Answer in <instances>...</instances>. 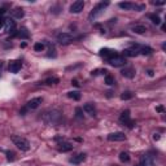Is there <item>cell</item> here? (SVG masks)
Masks as SVG:
<instances>
[{"mask_svg": "<svg viewBox=\"0 0 166 166\" xmlns=\"http://www.w3.org/2000/svg\"><path fill=\"white\" fill-rule=\"evenodd\" d=\"M61 112L56 109H52V110H47V112L43 113V121L47 124H57L61 121Z\"/></svg>", "mask_w": 166, "mask_h": 166, "instance_id": "6da1fadb", "label": "cell"}, {"mask_svg": "<svg viewBox=\"0 0 166 166\" xmlns=\"http://www.w3.org/2000/svg\"><path fill=\"white\" fill-rule=\"evenodd\" d=\"M108 5H109V3H108V1H105V3H99V4L96 5V7L93 8L92 10H91L90 15H88V20L92 21V22L95 21V20H98V18L104 13V9L108 7Z\"/></svg>", "mask_w": 166, "mask_h": 166, "instance_id": "7a4b0ae2", "label": "cell"}, {"mask_svg": "<svg viewBox=\"0 0 166 166\" xmlns=\"http://www.w3.org/2000/svg\"><path fill=\"white\" fill-rule=\"evenodd\" d=\"M10 140L13 142V144L17 147L18 149H21V151L26 152L30 149V143L27 139H25V138L22 136H18V135H13L12 138H10Z\"/></svg>", "mask_w": 166, "mask_h": 166, "instance_id": "3957f363", "label": "cell"}, {"mask_svg": "<svg viewBox=\"0 0 166 166\" xmlns=\"http://www.w3.org/2000/svg\"><path fill=\"white\" fill-rule=\"evenodd\" d=\"M75 39L77 38L74 37L71 33H60V34L57 35V42H59L60 44H69Z\"/></svg>", "mask_w": 166, "mask_h": 166, "instance_id": "277c9868", "label": "cell"}, {"mask_svg": "<svg viewBox=\"0 0 166 166\" xmlns=\"http://www.w3.org/2000/svg\"><path fill=\"white\" fill-rule=\"evenodd\" d=\"M120 8H122L124 10H143L145 8V5H138V4H134V3H130V1H124V3H120Z\"/></svg>", "mask_w": 166, "mask_h": 166, "instance_id": "5b68a950", "label": "cell"}, {"mask_svg": "<svg viewBox=\"0 0 166 166\" xmlns=\"http://www.w3.org/2000/svg\"><path fill=\"white\" fill-rule=\"evenodd\" d=\"M108 62H109L112 66H114V68H120V66H124V65L127 64L126 57H123V56H118V55H116V56H113L112 59H109V60H108Z\"/></svg>", "mask_w": 166, "mask_h": 166, "instance_id": "8992f818", "label": "cell"}, {"mask_svg": "<svg viewBox=\"0 0 166 166\" xmlns=\"http://www.w3.org/2000/svg\"><path fill=\"white\" fill-rule=\"evenodd\" d=\"M120 121L126 124L127 127H130V129H132L134 124H135L134 121H131V118H130V110H124V112H122V114L120 116Z\"/></svg>", "mask_w": 166, "mask_h": 166, "instance_id": "52a82bcc", "label": "cell"}, {"mask_svg": "<svg viewBox=\"0 0 166 166\" xmlns=\"http://www.w3.org/2000/svg\"><path fill=\"white\" fill-rule=\"evenodd\" d=\"M108 140L109 142H123L126 140V135L123 132H112V134L108 135Z\"/></svg>", "mask_w": 166, "mask_h": 166, "instance_id": "ba28073f", "label": "cell"}, {"mask_svg": "<svg viewBox=\"0 0 166 166\" xmlns=\"http://www.w3.org/2000/svg\"><path fill=\"white\" fill-rule=\"evenodd\" d=\"M84 8V1L83 0H77L70 5V12L71 13H81Z\"/></svg>", "mask_w": 166, "mask_h": 166, "instance_id": "9c48e42d", "label": "cell"}, {"mask_svg": "<svg viewBox=\"0 0 166 166\" xmlns=\"http://www.w3.org/2000/svg\"><path fill=\"white\" fill-rule=\"evenodd\" d=\"M4 27L7 33H12L13 34L16 29V21L13 18H7V20H4Z\"/></svg>", "mask_w": 166, "mask_h": 166, "instance_id": "30bf717a", "label": "cell"}, {"mask_svg": "<svg viewBox=\"0 0 166 166\" xmlns=\"http://www.w3.org/2000/svg\"><path fill=\"white\" fill-rule=\"evenodd\" d=\"M73 148H74V145L71 144V143H69V142H60L59 143V147H57V149H59V152H62V153H65V152H70V151H73Z\"/></svg>", "mask_w": 166, "mask_h": 166, "instance_id": "8fae6325", "label": "cell"}, {"mask_svg": "<svg viewBox=\"0 0 166 166\" xmlns=\"http://www.w3.org/2000/svg\"><path fill=\"white\" fill-rule=\"evenodd\" d=\"M42 101H43V99H42V98H34V99H31V100L27 101L26 108H27L29 110H31V109H37V108L42 104Z\"/></svg>", "mask_w": 166, "mask_h": 166, "instance_id": "7c38bea8", "label": "cell"}, {"mask_svg": "<svg viewBox=\"0 0 166 166\" xmlns=\"http://www.w3.org/2000/svg\"><path fill=\"white\" fill-rule=\"evenodd\" d=\"M22 68V62L20 60H13L9 62V71L10 73H18Z\"/></svg>", "mask_w": 166, "mask_h": 166, "instance_id": "4fadbf2b", "label": "cell"}, {"mask_svg": "<svg viewBox=\"0 0 166 166\" xmlns=\"http://www.w3.org/2000/svg\"><path fill=\"white\" fill-rule=\"evenodd\" d=\"M147 30H148L147 29V26L145 25H143V24H135V25H132L131 26V31L135 33V34H139V35L144 34Z\"/></svg>", "mask_w": 166, "mask_h": 166, "instance_id": "5bb4252c", "label": "cell"}, {"mask_svg": "<svg viewBox=\"0 0 166 166\" xmlns=\"http://www.w3.org/2000/svg\"><path fill=\"white\" fill-rule=\"evenodd\" d=\"M99 55H100L101 57H104V59L109 60V59H112L113 56H116L117 53H116V51H113V49H110V48H103V49H100Z\"/></svg>", "mask_w": 166, "mask_h": 166, "instance_id": "9a60e30c", "label": "cell"}, {"mask_svg": "<svg viewBox=\"0 0 166 166\" xmlns=\"http://www.w3.org/2000/svg\"><path fill=\"white\" fill-rule=\"evenodd\" d=\"M84 160H86V153H78V154L71 157V158L69 160V162L73 164V165H79V164H82Z\"/></svg>", "mask_w": 166, "mask_h": 166, "instance_id": "2e32d148", "label": "cell"}, {"mask_svg": "<svg viewBox=\"0 0 166 166\" xmlns=\"http://www.w3.org/2000/svg\"><path fill=\"white\" fill-rule=\"evenodd\" d=\"M83 110H84L88 116H91V117H95L96 116V108L92 103H87L83 105Z\"/></svg>", "mask_w": 166, "mask_h": 166, "instance_id": "e0dca14e", "label": "cell"}, {"mask_svg": "<svg viewBox=\"0 0 166 166\" xmlns=\"http://www.w3.org/2000/svg\"><path fill=\"white\" fill-rule=\"evenodd\" d=\"M139 166H154V161L149 154H144V156L140 158Z\"/></svg>", "mask_w": 166, "mask_h": 166, "instance_id": "ac0fdd59", "label": "cell"}, {"mask_svg": "<svg viewBox=\"0 0 166 166\" xmlns=\"http://www.w3.org/2000/svg\"><path fill=\"white\" fill-rule=\"evenodd\" d=\"M138 55H139V51H138L136 48H134V47L126 48L123 51V57H136Z\"/></svg>", "mask_w": 166, "mask_h": 166, "instance_id": "d6986e66", "label": "cell"}, {"mask_svg": "<svg viewBox=\"0 0 166 166\" xmlns=\"http://www.w3.org/2000/svg\"><path fill=\"white\" fill-rule=\"evenodd\" d=\"M121 73H122V75L126 77V78H134V77H135V69H132V68H124Z\"/></svg>", "mask_w": 166, "mask_h": 166, "instance_id": "ffe728a7", "label": "cell"}, {"mask_svg": "<svg viewBox=\"0 0 166 166\" xmlns=\"http://www.w3.org/2000/svg\"><path fill=\"white\" fill-rule=\"evenodd\" d=\"M25 16V12L22 8H15V9L12 10V17L13 18H17V20H20Z\"/></svg>", "mask_w": 166, "mask_h": 166, "instance_id": "44dd1931", "label": "cell"}, {"mask_svg": "<svg viewBox=\"0 0 166 166\" xmlns=\"http://www.w3.org/2000/svg\"><path fill=\"white\" fill-rule=\"evenodd\" d=\"M138 51H139L140 55H144V56H149V55L153 52V49L151 48V47H139L138 48Z\"/></svg>", "mask_w": 166, "mask_h": 166, "instance_id": "7402d4cb", "label": "cell"}, {"mask_svg": "<svg viewBox=\"0 0 166 166\" xmlns=\"http://www.w3.org/2000/svg\"><path fill=\"white\" fill-rule=\"evenodd\" d=\"M12 35L13 37H18V38H27L29 37V33H27L26 29H21V30H18V31H15Z\"/></svg>", "mask_w": 166, "mask_h": 166, "instance_id": "603a6c76", "label": "cell"}, {"mask_svg": "<svg viewBox=\"0 0 166 166\" xmlns=\"http://www.w3.org/2000/svg\"><path fill=\"white\" fill-rule=\"evenodd\" d=\"M68 98L73 99V100H81V92L79 91H70V92H68Z\"/></svg>", "mask_w": 166, "mask_h": 166, "instance_id": "cb8c5ba5", "label": "cell"}, {"mask_svg": "<svg viewBox=\"0 0 166 166\" xmlns=\"http://www.w3.org/2000/svg\"><path fill=\"white\" fill-rule=\"evenodd\" d=\"M44 49H46V44L42 43V42H38V43L34 44V51H37V52H43Z\"/></svg>", "mask_w": 166, "mask_h": 166, "instance_id": "d4e9b609", "label": "cell"}, {"mask_svg": "<svg viewBox=\"0 0 166 166\" xmlns=\"http://www.w3.org/2000/svg\"><path fill=\"white\" fill-rule=\"evenodd\" d=\"M120 161L121 162H129L130 161L129 152H121V153H120Z\"/></svg>", "mask_w": 166, "mask_h": 166, "instance_id": "484cf974", "label": "cell"}, {"mask_svg": "<svg viewBox=\"0 0 166 166\" xmlns=\"http://www.w3.org/2000/svg\"><path fill=\"white\" fill-rule=\"evenodd\" d=\"M148 17H149V20L153 22L154 25H160V24H161V18H160L158 15H149Z\"/></svg>", "mask_w": 166, "mask_h": 166, "instance_id": "4316f807", "label": "cell"}, {"mask_svg": "<svg viewBox=\"0 0 166 166\" xmlns=\"http://www.w3.org/2000/svg\"><path fill=\"white\" fill-rule=\"evenodd\" d=\"M5 154H7V160L9 162H12L16 160V153L13 151H5Z\"/></svg>", "mask_w": 166, "mask_h": 166, "instance_id": "83f0119b", "label": "cell"}, {"mask_svg": "<svg viewBox=\"0 0 166 166\" xmlns=\"http://www.w3.org/2000/svg\"><path fill=\"white\" fill-rule=\"evenodd\" d=\"M132 96H134V93L131 91H124L122 95H121V99L122 100H130V99H132Z\"/></svg>", "mask_w": 166, "mask_h": 166, "instance_id": "f1b7e54d", "label": "cell"}, {"mask_svg": "<svg viewBox=\"0 0 166 166\" xmlns=\"http://www.w3.org/2000/svg\"><path fill=\"white\" fill-rule=\"evenodd\" d=\"M105 83H107L108 86H113V84H116V79L113 78L112 75L107 74V75H105Z\"/></svg>", "mask_w": 166, "mask_h": 166, "instance_id": "f546056e", "label": "cell"}, {"mask_svg": "<svg viewBox=\"0 0 166 166\" xmlns=\"http://www.w3.org/2000/svg\"><path fill=\"white\" fill-rule=\"evenodd\" d=\"M59 82H60V79H59V78H47L46 81H44V83H46V84H48V86L57 84Z\"/></svg>", "mask_w": 166, "mask_h": 166, "instance_id": "4dcf8cb0", "label": "cell"}, {"mask_svg": "<svg viewBox=\"0 0 166 166\" xmlns=\"http://www.w3.org/2000/svg\"><path fill=\"white\" fill-rule=\"evenodd\" d=\"M75 116L78 118H83V109L82 108H77L75 109Z\"/></svg>", "mask_w": 166, "mask_h": 166, "instance_id": "1f68e13d", "label": "cell"}, {"mask_svg": "<svg viewBox=\"0 0 166 166\" xmlns=\"http://www.w3.org/2000/svg\"><path fill=\"white\" fill-rule=\"evenodd\" d=\"M156 110H157V112H160V113H164L165 112V108L162 107V105H158V107L156 108Z\"/></svg>", "mask_w": 166, "mask_h": 166, "instance_id": "d6a6232c", "label": "cell"}, {"mask_svg": "<svg viewBox=\"0 0 166 166\" xmlns=\"http://www.w3.org/2000/svg\"><path fill=\"white\" fill-rule=\"evenodd\" d=\"M71 84H74L75 87H79V83H78V81H77V79H73V81H71Z\"/></svg>", "mask_w": 166, "mask_h": 166, "instance_id": "836d02e7", "label": "cell"}, {"mask_svg": "<svg viewBox=\"0 0 166 166\" xmlns=\"http://www.w3.org/2000/svg\"><path fill=\"white\" fill-rule=\"evenodd\" d=\"M4 27V18L0 17V29H3Z\"/></svg>", "mask_w": 166, "mask_h": 166, "instance_id": "e575fe53", "label": "cell"}, {"mask_svg": "<svg viewBox=\"0 0 166 166\" xmlns=\"http://www.w3.org/2000/svg\"><path fill=\"white\" fill-rule=\"evenodd\" d=\"M153 4L154 5H164L165 1H153Z\"/></svg>", "mask_w": 166, "mask_h": 166, "instance_id": "d590c367", "label": "cell"}, {"mask_svg": "<svg viewBox=\"0 0 166 166\" xmlns=\"http://www.w3.org/2000/svg\"><path fill=\"white\" fill-rule=\"evenodd\" d=\"M153 139L154 140H160V134H154L153 135Z\"/></svg>", "mask_w": 166, "mask_h": 166, "instance_id": "8d00e7d4", "label": "cell"}, {"mask_svg": "<svg viewBox=\"0 0 166 166\" xmlns=\"http://www.w3.org/2000/svg\"><path fill=\"white\" fill-rule=\"evenodd\" d=\"M147 73H148V75H149V77H153V74H154V73H153V70H148Z\"/></svg>", "mask_w": 166, "mask_h": 166, "instance_id": "74e56055", "label": "cell"}]
</instances>
